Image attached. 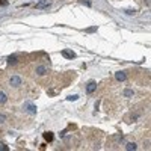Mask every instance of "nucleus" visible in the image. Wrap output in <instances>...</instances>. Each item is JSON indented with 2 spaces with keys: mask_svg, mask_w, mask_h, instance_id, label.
<instances>
[{
  "mask_svg": "<svg viewBox=\"0 0 151 151\" xmlns=\"http://www.w3.org/2000/svg\"><path fill=\"white\" fill-rule=\"evenodd\" d=\"M23 109L26 110V112H29V113H32V115H35V113H36V106L32 104V103H24L23 104Z\"/></svg>",
  "mask_w": 151,
  "mask_h": 151,
  "instance_id": "1",
  "label": "nucleus"
},
{
  "mask_svg": "<svg viewBox=\"0 0 151 151\" xmlns=\"http://www.w3.org/2000/svg\"><path fill=\"white\" fill-rule=\"evenodd\" d=\"M9 85L14 86V88H18L21 85V77H18V76H12V77L9 79Z\"/></svg>",
  "mask_w": 151,
  "mask_h": 151,
  "instance_id": "2",
  "label": "nucleus"
},
{
  "mask_svg": "<svg viewBox=\"0 0 151 151\" xmlns=\"http://www.w3.org/2000/svg\"><path fill=\"white\" fill-rule=\"evenodd\" d=\"M95 89H97V83L95 82H89V83H88V86H86V92L88 94H92Z\"/></svg>",
  "mask_w": 151,
  "mask_h": 151,
  "instance_id": "3",
  "label": "nucleus"
},
{
  "mask_svg": "<svg viewBox=\"0 0 151 151\" xmlns=\"http://www.w3.org/2000/svg\"><path fill=\"white\" fill-rule=\"evenodd\" d=\"M62 56L68 58V59H73V58H76V53L74 52H70V50H64V52H62Z\"/></svg>",
  "mask_w": 151,
  "mask_h": 151,
  "instance_id": "4",
  "label": "nucleus"
},
{
  "mask_svg": "<svg viewBox=\"0 0 151 151\" xmlns=\"http://www.w3.org/2000/svg\"><path fill=\"white\" fill-rule=\"evenodd\" d=\"M115 77H116V80H119V82H124L125 79H127V76H125V73L119 71V73H115Z\"/></svg>",
  "mask_w": 151,
  "mask_h": 151,
  "instance_id": "5",
  "label": "nucleus"
},
{
  "mask_svg": "<svg viewBox=\"0 0 151 151\" xmlns=\"http://www.w3.org/2000/svg\"><path fill=\"white\" fill-rule=\"evenodd\" d=\"M36 74H40V76H44V74H47V68H45L44 65L36 67Z\"/></svg>",
  "mask_w": 151,
  "mask_h": 151,
  "instance_id": "6",
  "label": "nucleus"
},
{
  "mask_svg": "<svg viewBox=\"0 0 151 151\" xmlns=\"http://www.w3.org/2000/svg\"><path fill=\"white\" fill-rule=\"evenodd\" d=\"M48 0H41L40 3H36V8H48Z\"/></svg>",
  "mask_w": 151,
  "mask_h": 151,
  "instance_id": "7",
  "label": "nucleus"
},
{
  "mask_svg": "<svg viewBox=\"0 0 151 151\" xmlns=\"http://www.w3.org/2000/svg\"><path fill=\"white\" fill-rule=\"evenodd\" d=\"M6 101H8V97H6V94L0 91V104H5Z\"/></svg>",
  "mask_w": 151,
  "mask_h": 151,
  "instance_id": "8",
  "label": "nucleus"
},
{
  "mask_svg": "<svg viewBox=\"0 0 151 151\" xmlns=\"http://www.w3.org/2000/svg\"><path fill=\"white\" fill-rule=\"evenodd\" d=\"M44 139H45V141H48V142H52V141H53V133L45 132V133H44Z\"/></svg>",
  "mask_w": 151,
  "mask_h": 151,
  "instance_id": "9",
  "label": "nucleus"
},
{
  "mask_svg": "<svg viewBox=\"0 0 151 151\" xmlns=\"http://www.w3.org/2000/svg\"><path fill=\"white\" fill-rule=\"evenodd\" d=\"M125 148H127L129 151H130V150H136V144H134V142H129L127 145H125Z\"/></svg>",
  "mask_w": 151,
  "mask_h": 151,
  "instance_id": "10",
  "label": "nucleus"
},
{
  "mask_svg": "<svg viewBox=\"0 0 151 151\" xmlns=\"http://www.w3.org/2000/svg\"><path fill=\"white\" fill-rule=\"evenodd\" d=\"M122 94H124V97H132V95H133V91H132V89H125Z\"/></svg>",
  "mask_w": 151,
  "mask_h": 151,
  "instance_id": "11",
  "label": "nucleus"
},
{
  "mask_svg": "<svg viewBox=\"0 0 151 151\" xmlns=\"http://www.w3.org/2000/svg\"><path fill=\"white\" fill-rule=\"evenodd\" d=\"M8 62H9V64H15V62H17V56H9Z\"/></svg>",
  "mask_w": 151,
  "mask_h": 151,
  "instance_id": "12",
  "label": "nucleus"
},
{
  "mask_svg": "<svg viewBox=\"0 0 151 151\" xmlns=\"http://www.w3.org/2000/svg\"><path fill=\"white\" fill-rule=\"evenodd\" d=\"M79 98V95H70L67 100H68V101H76V100H77Z\"/></svg>",
  "mask_w": 151,
  "mask_h": 151,
  "instance_id": "13",
  "label": "nucleus"
},
{
  "mask_svg": "<svg viewBox=\"0 0 151 151\" xmlns=\"http://www.w3.org/2000/svg\"><path fill=\"white\" fill-rule=\"evenodd\" d=\"M6 121V115H3V113H0V124Z\"/></svg>",
  "mask_w": 151,
  "mask_h": 151,
  "instance_id": "14",
  "label": "nucleus"
},
{
  "mask_svg": "<svg viewBox=\"0 0 151 151\" xmlns=\"http://www.w3.org/2000/svg\"><path fill=\"white\" fill-rule=\"evenodd\" d=\"M125 14H129V15H133V14H134V11H132V9H127V11H125Z\"/></svg>",
  "mask_w": 151,
  "mask_h": 151,
  "instance_id": "15",
  "label": "nucleus"
},
{
  "mask_svg": "<svg viewBox=\"0 0 151 151\" xmlns=\"http://www.w3.org/2000/svg\"><path fill=\"white\" fill-rule=\"evenodd\" d=\"M0 150H5V151H6V150H8V147H5L3 144H0Z\"/></svg>",
  "mask_w": 151,
  "mask_h": 151,
  "instance_id": "16",
  "label": "nucleus"
}]
</instances>
